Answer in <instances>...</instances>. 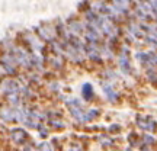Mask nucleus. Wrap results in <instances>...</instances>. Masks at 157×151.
Segmentation results:
<instances>
[{
	"mask_svg": "<svg viewBox=\"0 0 157 151\" xmlns=\"http://www.w3.org/2000/svg\"><path fill=\"white\" fill-rule=\"evenodd\" d=\"M83 95H84V97H90V96H92V86H90V84H86V86H84Z\"/></svg>",
	"mask_w": 157,
	"mask_h": 151,
	"instance_id": "f257e3e1",
	"label": "nucleus"
}]
</instances>
